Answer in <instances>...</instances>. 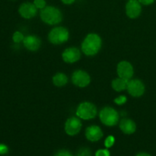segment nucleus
<instances>
[{"label":"nucleus","mask_w":156,"mask_h":156,"mask_svg":"<svg viewBox=\"0 0 156 156\" xmlns=\"http://www.w3.org/2000/svg\"><path fill=\"white\" fill-rule=\"evenodd\" d=\"M102 41L98 34L94 33L88 34L82 43V51L88 56H93L100 51Z\"/></svg>","instance_id":"nucleus-1"},{"label":"nucleus","mask_w":156,"mask_h":156,"mask_svg":"<svg viewBox=\"0 0 156 156\" xmlns=\"http://www.w3.org/2000/svg\"><path fill=\"white\" fill-rule=\"evenodd\" d=\"M41 19L45 24L55 25L62 21V14L59 9L53 6H46L41 9L40 13Z\"/></svg>","instance_id":"nucleus-2"},{"label":"nucleus","mask_w":156,"mask_h":156,"mask_svg":"<svg viewBox=\"0 0 156 156\" xmlns=\"http://www.w3.org/2000/svg\"><path fill=\"white\" fill-rule=\"evenodd\" d=\"M97 108L95 105L88 101L82 102L76 109V116L79 119L88 120L94 119L97 116Z\"/></svg>","instance_id":"nucleus-3"},{"label":"nucleus","mask_w":156,"mask_h":156,"mask_svg":"<svg viewBox=\"0 0 156 156\" xmlns=\"http://www.w3.org/2000/svg\"><path fill=\"white\" fill-rule=\"evenodd\" d=\"M101 122L107 126H114L119 121V114L114 108L105 107L99 113Z\"/></svg>","instance_id":"nucleus-4"},{"label":"nucleus","mask_w":156,"mask_h":156,"mask_svg":"<svg viewBox=\"0 0 156 156\" xmlns=\"http://www.w3.org/2000/svg\"><path fill=\"white\" fill-rule=\"evenodd\" d=\"M69 37V30L64 27H56L52 29L48 34V40L55 45L64 44Z\"/></svg>","instance_id":"nucleus-5"},{"label":"nucleus","mask_w":156,"mask_h":156,"mask_svg":"<svg viewBox=\"0 0 156 156\" xmlns=\"http://www.w3.org/2000/svg\"><path fill=\"white\" fill-rule=\"evenodd\" d=\"M126 90L132 97L140 98L144 94L146 87L140 79H130L128 82Z\"/></svg>","instance_id":"nucleus-6"},{"label":"nucleus","mask_w":156,"mask_h":156,"mask_svg":"<svg viewBox=\"0 0 156 156\" xmlns=\"http://www.w3.org/2000/svg\"><path fill=\"white\" fill-rule=\"evenodd\" d=\"M72 82L79 88H85L91 82V77L83 70H76L72 75Z\"/></svg>","instance_id":"nucleus-7"},{"label":"nucleus","mask_w":156,"mask_h":156,"mask_svg":"<svg viewBox=\"0 0 156 156\" xmlns=\"http://www.w3.org/2000/svg\"><path fill=\"white\" fill-rule=\"evenodd\" d=\"M82 122L80 119L78 117H72L70 118L67 119L64 126V129L67 135L70 136H73L79 133L82 129Z\"/></svg>","instance_id":"nucleus-8"},{"label":"nucleus","mask_w":156,"mask_h":156,"mask_svg":"<svg viewBox=\"0 0 156 156\" xmlns=\"http://www.w3.org/2000/svg\"><path fill=\"white\" fill-rule=\"evenodd\" d=\"M117 73L120 78L126 80H130L134 74L132 64L127 61H121L117 64Z\"/></svg>","instance_id":"nucleus-9"},{"label":"nucleus","mask_w":156,"mask_h":156,"mask_svg":"<svg viewBox=\"0 0 156 156\" xmlns=\"http://www.w3.org/2000/svg\"><path fill=\"white\" fill-rule=\"evenodd\" d=\"M125 11L126 15L131 19L139 18L142 12L141 3L138 0H129L126 4Z\"/></svg>","instance_id":"nucleus-10"},{"label":"nucleus","mask_w":156,"mask_h":156,"mask_svg":"<svg viewBox=\"0 0 156 156\" xmlns=\"http://www.w3.org/2000/svg\"><path fill=\"white\" fill-rule=\"evenodd\" d=\"M18 12L22 18L25 19H31L36 16L37 9L34 5V3L24 2L20 5Z\"/></svg>","instance_id":"nucleus-11"},{"label":"nucleus","mask_w":156,"mask_h":156,"mask_svg":"<svg viewBox=\"0 0 156 156\" xmlns=\"http://www.w3.org/2000/svg\"><path fill=\"white\" fill-rule=\"evenodd\" d=\"M80 50L76 47H69L62 53V58L66 63H75L80 59Z\"/></svg>","instance_id":"nucleus-12"},{"label":"nucleus","mask_w":156,"mask_h":156,"mask_svg":"<svg viewBox=\"0 0 156 156\" xmlns=\"http://www.w3.org/2000/svg\"><path fill=\"white\" fill-rule=\"evenodd\" d=\"M103 136V132L98 126L92 125L87 127L85 129V137L88 141L92 142V143H95L101 140Z\"/></svg>","instance_id":"nucleus-13"},{"label":"nucleus","mask_w":156,"mask_h":156,"mask_svg":"<svg viewBox=\"0 0 156 156\" xmlns=\"http://www.w3.org/2000/svg\"><path fill=\"white\" fill-rule=\"evenodd\" d=\"M23 44H24V47L27 50L34 52L39 50L41 45V41L39 39V37H37V36H34V35H27V36L24 37Z\"/></svg>","instance_id":"nucleus-14"},{"label":"nucleus","mask_w":156,"mask_h":156,"mask_svg":"<svg viewBox=\"0 0 156 156\" xmlns=\"http://www.w3.org/2000/svg\"><path fill=\"white\" fill-rule=\"evenodd\" d=\"M120 129L124 134L131 135L136 130V125L135 122L131 119L124 118L120 120Z\"/></svg>","instance_id":"nucleus-15"},{"label":"nucleus","mask_w":156,"mask_h":156,"mask_svg":"<svg viewBox=\"0 0 156 156\" xmlns=\"http://www.w3.org/2000/svg\"><path fill=\"white\" fill-rule=\"evenodd\" d=\"M128 82H129V80H126V79L118 77L112 81L111 86H112V88L114 91H117V92H120V91L126 90Z\"/></svg>","instance_id":"nucleus-16"},{"label":"nucleus","mask_w":156,"mask_h":156,"mask_svg":"<svg viewBox=\"0 0 156 156\" xmlns=\"http://www.w3.org/2000/svg\"><path fill=\"white\" fill-rule=\"evenodd\" d=\"M52 81H53V85L56 86L62 87L66 85L68 82V77L64 73H58L53 76Z\"/></svg>","instance_id":"nucleus-17"},{"label":"nucleus","mask_w":156,"mask_h":156,"mask_svg":"<svg viewBox=\"0 0 156 156\" xmlns=\"http://www.w3.org/2000/svg\"><path fill=\"white\" fill-rule=\"evenodd\" d=\"M24 39V37L23 35V34L20 31H15V33L13 34V36H12V40L15 43H21L23 42Z\"/></svg>","instance_id":"nucleus-18"},{"label":"nucleus","mask_w":156,"mask_h":156,"mask_svg":"<svg viewBox=\"0 0 156 156\" xmlns=\"http://www.w3.org/2000/svg\"><path fill=\"white\" fill-rule=\"evenodd\" d=\"M115 143V138L113 136H108L106 138V140H105V146L106 147V149H109L111 148L114 145Z\"/></svg>","instance_id":"nucleus-19"},{"label":"nucleus","mask_w":156,"mask_h":156,"mask_svg":"<svg viewBox=\"0 0 156 156\" xmlns=\"http://www.w3.org/2000/svg\"><path fill=\"white\" fill-rule=\"evenodd\" d=\"M76 156H91V152L88 148H81L78 151Z\"/></svg>","instance_id":"nucleus-20"},{"label":"nucleus","mask_w":156,"mask_h":156,"mask_svg":"<svg viewBox=\"0 0 156 156\" xmlns=\"http://www.w3.org/2000/svg\"><path fill=\"white\" fill-rule=\"evenodd\" d=\"M34 5L36 6L37 9H43L47 6L45 0H34Z\"/></svg>","instance_id":"nucleus-21"},{"label":"nucleus","mask_w":156,"mask_h":156,"mask_svg":"<svg viewBox=\"0 0 156 156\" xmlns=\"http://www.w3.org/2000/svg\"><path fill=\"white\" fill-rule=\"evenodd\" d=\"M126 101H127V98H126V96H125V95H120V96H119L118 98H117L114 99V103L116 104V105H124L125 103H126Z\"/></svg>","instance_id":"nucleus-22"},{"label":"nucleus","mask_w":156,"mask_h":156,"mask_svg":"<svg viewBox=\"0 0 156 156\" xmlns=\"http://www.w3.org/2000/svg\"><path fill=\"white\" fill-rule=\"evenodd\" d=\"M95 156H111V152L108 149H98L95 152Z\"/></svg>","instance_id":"nucleus-23"},{"label":"nucleus","mask_w":156,"mask_h":156,"mask_svg":"<svg viewBox=\"0 0 156 156\" xmlns=\"http://www.w3.org/2000/svg\"><path fill=\"white\" fill-rule=\"evenodd\" d=\"M54 156H73L71 154V152H69L67 150H60L58 152H56V155Z\"/></svg>","instance_id":"nucleus-24"},{"label":"nucleus","mask_w":156,"mask_h":156,"mask_svg":"<svg viewBox=\"0 0 156 156\" xmlns=\"http://www.w3.org/2000/svg\"><path fill=\"white\" fill-rule=\"evenodd\" d=\"M9 152V148L5 144H0V155H5Z\"/></svg>","instance_id":"nucleus-25"},{"label":"nucleus","mask_w":156,"mask_h":156,"mask_svg":"<svg viewBox=\"0 0 156 156\" xmlns=\"http://www.w3.org/2000/svg\"><path fill=\"white\" fill-rule=\"evenodd\" d=\"M142 5H152L155 0H138Z\"/></svg>","instance_id":"nucleus-26"},{"label":"nucleus","mask_w":156,"mask_h":156,"mask_svg":"<svg viewBox=\"0 0 156 156\" xmlns=\"http://www.w3.org/2000/svg\"><path fill=\"white\" fill-rule=\"evenodd\" d=\"M61 1L62 2V3H64V4L66 5H71L73 4L76 0H61Z\"/></svg>","instance_id":"nucleus-27"},{"label":"nucleus","mask_w":156,"mask_h":156,"mask_svg":"<svg viewBox=\"0 0 156 156\" xmlns=\"http://www.w3.org/2000/svg\"><path fill=\"white\" fill-rule=\"evenodd\" d=\"M136 156H151L149 153H146V152H140V153L137 154Z\"/></svg>","instance_id":"nucleus-28"}]
</instances>
